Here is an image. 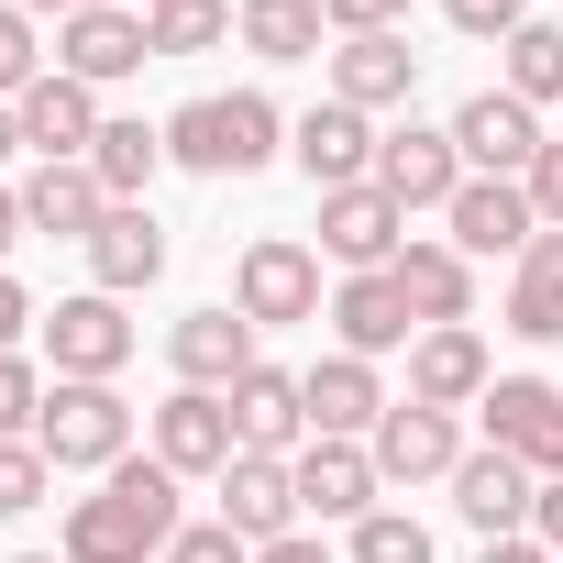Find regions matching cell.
<instances>
[{
    "mask_svg": "<svg viewBox=\"0 0 563 563\" xmlns=\"http://www.w3.org/2000/svg\"><path fill=\"white\" fill-rule=\"evenodd\" d=\"M321 67H332V100H354L365 122H376V111H409V89H420V56H409V34H343Z\"/></svg>",
    "mask_w": 563,
    "mask_h": 563,
    "instance_id": "24",
    "label": "cell"
},
{
    "mask_svg": "<svg viewBox=\"0 0 563 563\" xmlns=\"http://www.w3.org/2000/svg\"><path fill=\"white\" fill-rule=\"evenodd\" d=\"M56 67H67V78H89V89H111V78L155 67V34H144V12H122V0H100V12L56 23Z\"/></svg>",
    "mask_w": 563,
    "mask_h": 563,
    "instance_id": "23",
    "label": "cell"
},
{
    "mask_svg": "<svg viewBox=\"0 0 563 563\" xmlns=\"http://www.w3.org/2000/svg\"><path fill=\"white\" fill-rule=\"evenodd\" d=\"M23 332H34V299H23V276L0 265V354H23Z\"/></svg>",
    "mask_w": 563,
    "mask_h": 563,
    "instance_id": "41",
    "label": "cell"
},
{
    "mask_svg": "<svg viewBox=\"0 0 563 563\" xmlns=\"http://www.w3.org/2000/svg\"><path fill=\"white\" fill-rule=\"evenodd\" d=\"M166 563H254V541H243V530H221V519H188V530L166 541Z\"/></svg>",
    "mask_w": 563,
    "mask_h": 563,
    "instance_id": "38",
    "label": "cell"
},
{
    "mask_svg": "<svg viewBox=\"0 0 563 563\" xmlns=\"http://www.w3.org/2000/svg\"><path fill=\"white\" fill-rule=\"evenodd\" d=\"M387 276L409 288L420 332H442V321H475V254H464V243H442V232H409V254H398Z\"/></svg>",
    "mask_w": 563,
    "mask_h": 563,
    "instance_id": "25",
    "label": "cell"
},
{
    "mask_svg": "<svg viewBox=\"0 0 563 563\" xmlns=\"http://www.w3.org/2000/svg\"><path fill=\"white\" fill-rule=\"evenodd\" d=\"M442 23L475 34V45H508V34L530 23V0H442Z\"/></svg>",
    "mask_w": 563,
    "mask_h": 563,
    "instance_id": "37",
    "label": "cell"
},
{
    "mask_svg": "<svg viewBox=\"0 0 563 563\" xmlns=\"http://www.w3.org/2000/svg\"><path fill=\"white\" fill-rule=\"evenodd\" d=\"M12 563H67V552H12Z\"/></svg>",
    "mask_w": 563,
    "mask_h": 563,
    "instance_id": "48",
    "label": "cell"
},
{
    "mask_svg": "<svg viewBox=\"0 0 563 563\" xmlns=\"http://www.w3.org/2000/svg\"><path fill=\"white\" fill-rule=\"evenodd\" d=\"M221 530H243L254 552L288 541V530H310V519H299V464H288V453H232V464H221Z\"/></svg>",
    "mask_w": 563,
    "mask_h": 563,
    "instance_id": "15",
    "label": "cell"
},
{
    "mask_svg": "<svg viewBox=\"0 0 563 563\" xmlns=\"http://www.w3.org/2000/svg\"><path fill=\"white\" fill-rule=\"evenodd\" d=\"M254 563H343V552H332V541H321V530H288V541H265V552H254Z\"/></svg>",
    "mask_w": 563,
    "mask_h": 563,
    "instance_id": "42",
    "label": "cell"
},
{
    "mask_svg": "<svg viewBox=\"0 0 563 563\" xmlns=\"http://www.w3.org/2000/svg\"><path fill=\"white\" fill-rule=\"evenodd\" d=\"M299 398H310V442H376V420L398 409V398H387V376H376L365 354H343V343L299 376Z\"/></svg>",
    "mask_w": 563,
    "mask_h": 563,
    "instance_id": "13",
    "label": "cell"
},
{
    "mask_svg": "<svg viewBox=\"0 0 563 563\" xmlns=\"http://www.w3.org/2000/svg\"><path fill=\"white\" fill-rule=\"evenodd\" d=\"M376 508H387V475H376L365 442H310V453H299V519H310V530H321V519L354 530V519H376Z\"/></svg>",
    "mask_w": 563,
    "mask_h": 563,
    "instance_id": "20",
    "label": "cell"
},
{
    "mask_svg": "<svg viewBox=\"0 0 563 563\" xmlns=\"http://www.w3.org/2000/svg\"><path fill=\"white\" fill-rule=\"evenodd\" d=\"M343 563H431V530H420L409 508H376V519L343 530Z\"/></svg>",
    "mask_w": 563,
    "mask_h": 563,
    "instance_id": "33",
    "label": "cell"
},
{
    "mask_svg": "<svg viewBox=\"0 0 563 563\" xmlns=\"http://www.w3.org/2000/svg\"><path fill=\"white\" fill-rule=\"evenodd\" d=\"M376 475L387 486H453V464H464V420L453 409H420V398H398L387 420H376Z\"/></svg>",
    "mask_w": 563,
    "mask_h": 563,
    "instance_id": "14",
    "label": "cell"
},
{
    "mask_svg": "<svg viewBox=\"0 0 563 563\" xmlns=\"http://www.w3.org/2000/svg\"><path fill=\"white\" fill-rule=\"evenodd\" d=\"M321 34H332L321 0H243V23H232V45H243L254 67H310Z\"/></svg>",
    "mask_w": 563,
    "mask_h": 563,
    "instance_id": "28",
    "label": "cell"
},
{
    "mask_svg": "<svg viewBox=\"0 0 563 563\" xmlns=\"http://www.w3.org/2000/svg\"><path fill=\"white\" fill-rule=\"evenodd\" d=\"M497 321H508L519 343H563V232H530V254L508 265Z\"/></svg>",
    "mask_w": 563,
    "mask_h": 563,
    "instance_id": "27",
    "label": "cell"
},
{
    "mask_svg": "<svg viewBox=\"0 0 563 563\" xmlns=\"http://www.w3.org/2000/svg\"><path fill=\"white\" fill-rule=\"evenodd\" d=\"M519 188H530V210H541V232H563V144H541Z\"/></svg>",
    "mask_w": 563,
    "mask_h": 563,
    "instance_id": "40",
    "label": "cell"
},
{
    "mask_svg": "<svg viewBox=\"0 0 563 563\" xmlns=\"http://www.w3.org/2000/svg\"><path fill=\"white\" fill-rule=\"evenodd\" d=\"M232 310H243L254 332L321 321V310H332V299H321V254H310L299 232H254V243L232 254Z\"/></svg>",
    "mask_w": 563,
    "mask_h": 563,
    "instance_id": "4",
    "label": "cell"
},
{
    "mask_svg": "<svg viewBox=\"0 0 563 563\" xmlns=\"http://www.w3.org/2000/svg\"><path fill=\"white\" fill-rule=\"evenodd\" d=\"M12 188H23V232H56V243H89L100 210H111L89 166H34V177H12Z\"/></svg>",
    "mask_w": 563,
    "mask_h": 563,
    "instance_id": "29",
    "label": "cell"
},
{
    "mask_svg": "<svg viewBox=\"0 0 563 563\" xmlns=\"http://www.w3.org/2000/svg\"><path fill=\"white\" fill-rule=\"evenodd\" d=\"M453 144H464V166H475V177H530V155H541L552 133H541V111H530V100L475 89V100L453 111Z\"/></svg>",
    "mask_w": 563,
    "mask_h": 563,
    "instance_id": "21",
    "label": "cell"
},
{
    "mask_svg": "<svg viewBox=\"0 0 563 563\" xmlns=\"http://www.w3.org/2000/svg\"><path fill=\"white\" fill-rule=\"evenodd\" d=\"M321 321H332V332H343V354H365V365H387V354H409V343H420V310H409L398 276H343Z\"/></svg>",
    "mask_w": 563,
    "mask_h": 563,
    "instance_id": "22",
    "label": "cell"
},
{
    "mask_svg": "<svg viewBox=\"0 0 563 563\" xmlns=\"http://www.w3.org/2000/svg\"><path fill=\"white\" fill-rule=\"evenodd\" d=\"M332 12V45L343 34H409V0H321Z\"/></svg>",
    "mask_w": 563,
    "mask_h": 563,
    "instance_id": "39",
    "label": "cell"
},
{
    "mask_svg": "<svg viewBox=\"0 0 563 563\" xmlns=\"http://www.w3.org/2000/svg\"><path fill=\"white\" fill-rule=\"evenodd\" d=\"M497 56H508V67H497V89H508V100H530V111H552V100H563V23H519Z\"/></svg>",
    "mask_w": 563,
    "mask_h": 563,
    "instance_id": "31",
    "label": "cell"
},
{
    "mask_svg": "<svg viewBox=\"0 0 563 563\" xmlns=\"http://www.w3.org/2000/svg\"><path fill=\"white\" fill-rule=\"evenodd\" d=\"M276 155H288V111L265 89H199L166 111V166H188V177H254Z\"/></svg>",
    "mask_w": 563,
    "mask_h": 563,
    "instance_id": "2",
    "label": "cell"
},
{
    "mask_svg": "<svg viewBox=\"0 0 563 563\" xmlns=\"http://www.w3.org/2000/svg\"><path fill=\"white\" fill-rule=\"evenodd\" d=\"M23 12H34V23H45V12H56V23H78V12H100V0H23Z\"/></svg>",
    "mask_w": 563,
    "mask_h": 563,
    "instance_id": "46",
    "label": "cell"
},
{
    "mask_svg": "<svg viewBox=\"0 0 563 563\" xmlns=\"http://www.w3.org/2000/svg\"><path fill=\"white\" fill-rule=\"evenodd\" d=\"M23 155V122H12V100H0V166H12Z\"/></svg>",
    "mask_w": 563,
    "mask_h": 563,
    "instance_id": "47",
    "label": "cell"
},
{
    "mask_svg": "<svg viewBox=\"0 0 563 563\" xmlns=\"http://www.w3.org/2000/svg\"><path fill=\"white\" fill-rule=\"evenodd\" d=\"M464 177H475V166H464L453 122H398V133L376 144V188H387L398 210H453Z\"/></svg>",
    "mask_w": 563,
    "mask_h": 563,
    "instance_id": "11",
    "label": "cell"
},
{
    "mask_svg": "<svg viewBox=\"0 0 563 563\" xmlns=\"http://www.w3.org/2000/svg\"><path fill=\"white\" fill-rule=\"evenodd\" d=\"M530 232H541V210H530V188H519V177H464V188H453V210H442V243H464L475 265H486V254H508V265H519V254H530Z\"/></svg>",
    "mask_w": 563,
    "mask_h": 563,
    "instance_id": "17",
    "label": "cell"
},
{
    "mask_svg": "<svg viewBox=\"0 0 563 563\" xmlns=\"http://www.w3.org/2000/svg\"><path fill=\"white\" fill-rule=\"evenodd\" d=\"M232 23H243V0H166V12H144L155 56H210V45H232Z\"/></svg>",
    "mask_w": 563,
    "mask_h": 563,
    "instance_id": "32",
    "label": "cell"
},
{
    "mask_svg": "<svg viewBox=\"0 0 563 563\" xmlns=\"http://www.w3.org/2000/svg\"><path fill=\"white\" fill-rule=\"evenodd\" d=\"M475 420H486V442L519 453L541 486L563 475V387H552V376H497V387L475 398Z\"/></svg>",
    "mask_w": 563,
    "mask_h": 563,
    "instance_id": "10",
    "label": "cell"
},
{
    "mask_svg": "<svg viewBox=\"0 0 563 563\" xmlns=\"http://www.w3.org/2000/svg\"><path fill=\"white\" fill-rule=\"evenodd\" d=\"M486 387H497V354H486L475 321H442V332L409 343V398H420V409H453V420H464Z\"/></svg>",
    "mask_w": 563,
    "mask_h": 563,
    "instance_id": "19",
    "label": "cell"
},
{
    "mask_svg": "<svg viewBox=\"0 0 563 563\" xmlns=\"http://www.w3.org/2000/svg\"><path fill=\"white\" fill-rule=\"evenodd\" d=\"M232 431H243V453H310V398H299V376L288 365H254L243 387H232Z\"/></svg>",
    "mask_w": 563,
    "mask_h": 563,
    "instance_id": "26",
    "label": "cell"
},
{
    "mask_svg": "<svg viewBox=\"0 0 563 563\" xmlns=\"http://www.w3.org/2000/svg\"><path fill=\"white\" fill-rule=\"evenodd\" d=\"M34 442H45L56 475H111V464L133 453V398H122V387H89V376H56Z\"/></svg>",
    "mask_w": 563,
    "mask_h": 563,
    "instance_id": "3",
    "label": "cell"
},
{
    "mask_svg": "<svg viewBox=\"0 0 563 563\" xmlns=\"http://www.w3.org/2000/svg\"><path fill=\"white\" fill-rule=\"evenodd\" d=\"M166 365H177V387H243L265 354H254V321L221 299V310H188V321H166Z\"/></svg>",
    "mask_w": 563,
    "mask_h": 563,
    "instance_id": "18",
    "label": "cell"
},
{
    "mask_svg": "<svg viewBox=\"0 0 563 563\" xmlns=\"http://www.w3.org/2000/svg\"><path fill=\"white\" fill-rule=\"evenodd\" d=\"M12 122H23V155L34 166H89V144H100V89L89 78H67V67H45L23 100H12Z\"/></svg>",
    "mask_w": 563,
    "mask_h": 563,
    "instance_id": "6",
    "label": "cell"
},
{
    "mask_svg": "<svg viewBox=\"0 0 563 563\" xmlns=\"http://www.w3.org/2000/svg\"><path fill=\"white\" fill-rule=\"evenodd\" d=\"M155 166H166V122H144V111L100 122V144H89V177H100V199H144V188H155Z\"/></svg>",
    "mask_w": 563,
    "mask_h": 563,
    "instance_id": "30",
    "label": "cell"
},
{
    "mask_svg": "<svg viewBox=\"0 0 563 563\" xmlns=\"http://www.w3.org/2000/svg\"><path fill=\"white\" fill-rule=\"evenodd\" d=\"M188 475H166L155 453H122L78 508H67V530H56V552L67 563H166V541L188 530Z\"/></svg>",
    "mask_w": 563,
    "mask_h": 563,
    "instance_id": "1",
    "label": "cell"
},
{
    "mask_svg": "<svg viewBox=\"0 0 563 563\" xmlns=\"http://www.w3.org/2000/svg\"><path fill=\"white\" fill-rule=\"evenodd\" d=\"M321 254L343 265V276H387L398 254H409V210L365 177V188H321Z\"/></svg>",
    "mask_w": 563,
    "mask_h": 563,
    "instance_id": "8",
    "label": "cell"
},
{
    "mask_svg": "<svg viewBox=\"0 0 563 563\" xmlns=\"http://www.w3.org/2000/svg\"><path fill=\"white\" fill-rule=\"evenodd\" d=\"M12 243H23V188L0 177V254H12Z\"/></svg>",
    "mask_w": 563,
    "mask_h": 563,
    "instance_id": "45",
    "label": "cell"
},
{
    "mask_svg": "<svg viewBox=\"0 0 563 563\" xmlns=\"http://www.w3.org/2000/svg\"><path fill=\"white\" fill-rule=\"evenodd\" d=\"M133 321H122V299H100V288H78V299H56L45 310V365L56 376H89V387H111L122 365H133Z\"/></svg>",
    "mask_w": 563,
    "mask_h": 563,
    "instance_id": "9",
    "label": "cell"
},
{
    "mask_svg": "<svg viewBox=\"0 0 563 563\" xmlns=\"http://www.w3.org/2000/svg\"><path fill=\"white\" fill-rule=\"evenodd\" d=\"M34 420H45V365L0 354V442H34Z\"/></svg>",
    "mask_w": 563,
    "mask_h": 563,
    "instance_id": "35",
    "label": "cell"
},
{
    "mask_svg": "<svg viewBox=\"0 0 563 563\" xmlns=\"http://www.w3.org/2000/svg\"><path fill=\"white\" fill-rule=\"evenodd\" d=\"M45 67H56V56H45L34 12H23V0H0V100H23V89H34Z\"/></svg>",
    "mask_w": 563,
    "mask_h": 563,
    "instance_id": "34",
    "label": "cell"
},
{
    "mask_svg": "<svg viewBox=\"0 0 563 563\" xmlns=\"http://www.w3.org/2000/svg\"><path fill=\"white\" fill-rule=\"evenodd\" d=\"M78 254H89V288H100V299H144L155 276H166V221H155L144 199H111Z\"/></svg>",
    "mask_w": 563,
    "mask_h": 563,
    "instance_id": "16",
    "label": "cell"
},
{
    "mask_svg": "<svg viewBox=\"0 0 563 563\" xmlns=\"http://www.w3.org/2000/svg\"><path fill=\"white\" fill-rule=\"evenodd\" d=\"M376 144H387V133H376L354 100H332V89L288 122V166H299L310 188H365V177H376Z\"/></svg>",
    "mask_w": 563,
    "mask_h": 563,
    "instance_id": "7",
    "label": "cell"
},
{
    "mask_svg": "<svg viewBox=\"0 0 563 563\" xmlns=\"http://www.w3.org/2000/svg\"><path fill=\"white\" fill-rule=\"evenodd\" d=\"M144 12H166V0H144Z\"/></svg>",
    "mask_w": 563,
    "mask_h": 563,
    "instance_id": "49",
    "label": "cell"
},
{
    "mask_svg": "<svg viewBox=\"0 0 563 563\" xmlns=\"http://www.w3.org/2000/svg\"><path fill=\"white\" fill-rule=\"evenodd\" d=\"M530 541H541V552H552V563H563V475H552V486H541V508H530Z\"/></svg>",
    "mask_w": 563,
    "mask_h": 563,
    "instance_id": "43",
    "label": "cell"
},
{
    "mask_svg": "<svg viewBox=\"0 0 563 563\" xmlns=\"http://www.w3.org/2000/svg\"><path fill=\"white\" fill-rule=\"evenodd\" d=\"M530 508H541V475H530L519 453L475 442V453L453 464V519H464L475 541H519V530H530Z\"/></svg>",
    "mask_w": 563,
    "mask_h": 563,
    "instance_id": "12",
    "label": "cell"
},
{
    "mask_svg": "<svg viewBox=\"0 0 563 563\" xmlns=\"http://www.w3.org/2000/svg\"><path fill=\"white\" fill-rule=\"evenodd\" d=\"M144 442H155V464H166V475H188V486H199V475L221 486V464L243 453V431H232V398H221V387H166V398L144 409Z\"/></svg>",
    "mask_w": 563,
    "mask_h": 563,
    "instance_id": "5",
    "label": "cell"
},
{
    "mask_svg": "<svg viewBox=\"0 0 563 563\" xmlns=\"http://www.w3.org/2000/svg\"><path fill=\"white\" fill-rule=\"evenodd\" d=\"M45 486H56L45 442H0V519H34V508H45Z\"/></svg>",
    "mask_w": 563,
    "mask_h": 563,
    "instance_id": "36",
    "label": "cell"
},
{
    "mask_svg": "<svg viewBox=\"0 0 563 563\" xmlns=\"http://www.w3.org/2000/svg\"><path fill=\"white\" fill-rule=\"evenodd\" d=\"M475 563H552V552H541V541H530V530H519V541H486V552H475Z\"/></svg>",
    "mask_w": 563,
    "mask_h": 563,
    "instance_id": "44",
    "label": "cell"
}]
</instances>
